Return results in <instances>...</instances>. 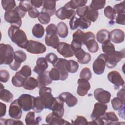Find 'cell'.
Here are the masks:
<instances>
[{"instance_id": "cell-56", "label": "cell", "mask_w": 125, "mask_h": 125, "mask_svg": "<svg viewBox=\"0 0 125 125\" xmlns=\"http://www.w3.org/2000/svg\"><path fill=\"white\" fill-rule=\"evenodd\" d=\"M45 58L48 62L51 63L53 65L56 63L58 60L57 56L54 53H49L47 54L46 55Z\"/></svg>"}, {"instance_id": "cell-28", "label": "cell", "mask_w": 125, "mask_h": 125, "mask_svg": "<svg viewBox=\"0 0 125 125\" xmlns=\"http://www.w3.org/2000/svg\"><path fill=\"white\" fill-rule=\"evenodd\" d=\"M37 80L39 83L38 87L39 88L49 85L52 82V80L49 76V71H45L43 73L38 75Z\"/></svg>"}, {"instance_id": "cell-9", "label": "cell", "mask_w": 125, "mask_h": 125, "mask_svg": "<svg viewBox=\"0 0 125 125\" xmlns=\"http://www.w3.org/2000/svg\"><path fill=\"white\" fill-rule=\"evenodd\" d=\"M35 97L27 94L21 95L17 99L19 104L24 111L33 109Z\"/></svg>"}, {"instance_id": "cell-53", "label": "cell", "mask_w": 125, "mask_h": 125, "mask_svg": "<svg viewBox=\"0 0 125 125\" xmlns=\"http://www.w3.org/2000/svg\"><path fill=\"white\" fill-rule=\"evenodd\" d=\"M46 35L52 36L57 35V27L53 23L49 24L46 28Z\"/></svg>"}, {"instance_id": "cell-32", "label": "cell", "mask_w": 125, "mask_h": 125, "mask_svg": "<svg viewBox=\"0 0 125 125\" xmlns=\"http://www.w3.org/2000/svg\"><path fill=\"white\" fill-rule=\"evenodd\" d=\"M45 42L46 45L56 49L60 43L59 39L57 35L48 36L46 35L45 38Z\"/></svg>"}, {"instance_id": "cell-21", "label": "cell", "mask_w": 125, "mask_h": 125, "mask_svg": "<svg viewBox=\"0 0 125 125\" xmlns=\"http://www.w3.org/2000/svg\"><path fill=\"white\" fill-rule=\"evenodd\" d=\"M78 84L77 94L80 96H84L87 94L88 90L90 89V83L88 81L80 78L78 80Z\"/></svg>"}, {"instance_id": "cell-38", "label": "cell", "mask_w": 125, "mask_h": 125, "mask_svg": "<svg viewBox=\"0 0 125 125\" xmlns=\"http://www.w3.org/2000/svg\"><path fill=\"white\" fill-rule=\"evenodd\" d=\"M45 108L43 103L40 96L35 97L33 104V110L36 113L42 112Z\"/></svg>"}, {"instance_id": "cell-13", "label": "cell", "mask_w": 125, "mask_h": 125, "mask_svg": "<svg viewBox=\"0 0 125 125\" xmlns=\"http://www.w3.org/2000/svg\"><path fill=\"white\" fill-rule=\"evenodd\" d=\"M94 96L99 103L106 104L109 103L110 100L111 94L106 90L101 88H98L94 90Z\"/></svg>"}, {"instance_id": "cell-27", "label": "cell", "mask_w": 125, "mask_h": 125, "mask_svg": "<svg viewBox=\"0 0 125 125\" xmlns=\"http://www.w3.org/2000/svg\"><path fill=\"white\" fill-rule=\"evenodd\" d=\"M56 1L55 0H43V8L41 12H46L50 16H53L56 13Z\"/></svg>"}, {"instance_id": "cell-61", "label": "cell", "mask_w": 125, "mask_h": 125, "mask_svg": "<svg viewBox=\"0 0 125 125\" xmlns=\"http://www.w3.org/2000/svg\"><path fill=\"white\" fill-rule=\"evenodd\" d=\"M31 3L33 7L34 8H39L43 5V1L42 0H31Z\"/></svg>"}, {"instance_id": "cell-25", "label": "cell", "mask_w": 125, "mask_h": 125, "mask_svg": "<svg viewBox=\"0 0 125 125\" xmlns=\"http://www.w3.org/2000/svg\"><path fill=\"white\" fill-rule=\"evenodd\" d=\"M74 55L77 59L78 62L81 64H87L91 61V56L90 54L82 48L75 52Z\"/></svg>"}, {"instance_id": "cell-15", "label": "cell", "mask_w": 125, "mask_h": 125, "mask_svg": "<svg viewBox=\"0 0 125 125\" xmlns=\"http://www.w3.org/2000/svg\"><path fill=\"white\" fill-rule=\"evenodd\" d=\"M9 115L13 119L19 120L22 116V108L19 104L17 99L12 102L9 106L8 110Z\"/></svg>"}, {"instance_id": "cell-4", "label": "cell", "mask_w": 125, "mask_h": 125, "mask_svg": "<svg viewBox=\"0 0 125 125\" xmlns=\"http://www.w3.org/2000/svg\"><path fill=\"white\" fill-rule=\"evenodd\" d=\"M51 88L43 86L40 88L39 91V96L41 98L45 109L51 110L52 106L55 101V98L51 94Z\"/></svg>"}, {"instance_id": "cell-18", "label": "cell", "mask_w": 125, "mask_h": 125, "mask_svg": "<svg viewBox=\"0 0 125 125\" xmlns=\"http://www.w3.org/2000/svg\"><path fill=\"white\" fill-rule=\"evenodd\" d=\"M76 13L74 10L66 8L64 6L58 9L55 13L57 17L60 20L71 19L72 17L75 16Z\"/></svg>"}, {"instance_id": "cell-54", "label": "cell", "mask_w": 125, "mask_h": 125, "mask_svg": "<svg viewBox=\"0 0 125 125\" xmlns=\"http://www.w3.org/2000/svg\"><path fill=\"white\" fill-rule=\"evenodd\" d=\"M113 8L114 9L116 14L124 13L125 10V1L123 0V1L120 2L119 3L115 5Z\"/></svg>"}, {"instance_id": "cell-41", "label": "cell", "mask_w": 125, "mask_h": 125, "mask_svg": "<svg viewBox=\"0 0 125 125\" xmlns=\"http://www.w3.org/2000/svg\"><path fill=\"white\" fill-rule=\"evenodd\" d=\"M66 68L68 72L74 73L77 71L79 68V64L74 60H67L66 63Z\"/></svg>"}, {"instance_id": "cell-47", "label": "cell", "mask_w": 125, "mask_h": 125, "mask_svg": "<svg viewBox=\"0 0 125 125\" xmlns=\"http://www.w3.org/2000/svg\"><path fill=\"white\" fill-rule=\"evenodd\" d=\"M39 22L43 24H48L50 20V16L46 12H41L38 17Z\"/></svg>"}, {"instance_id": "cell-22", "label": "cell", "mask_w": 125, "mask_h": 125, "mask_svg": "<svg viewBox=\"0 0 125 125\" xmlns=\"http://www.w3.org/2000/svg\"><path fill=\"white\" fill-rule=\"evenodd\" d=\"M45 121L49 125H64L70 124V123L62 119V117H59L55 115L52 112L49 113L45 118Z\"/></svg>"}, {"instance_id": "cell-46", "label": "cell", "mask_w": 125, "mask_h": 125, "mask_svg": "<svg viewBox=\"0 0 125 125\" xmlns=\"http://www.w3.org/2000/svg\"><path fill=\"white\" fill-rule=\"evenodd\" d=\"M104 12L105 16L111 20H114L116 15L114 9L110 6H107L104 8Z\"/></svg>"}, {"instance_id": "cell-48", "label": "cell", "mask_w": 125, "mask_h": 125, "mask_svg": "<svg viewBox=\"0 0 125 125\" xmlns=\"http://www.w3.org/2000/svg\"><path fill=\"white\" fill-rule=\"evenodd\" d=\"M102 50L104 54H107L115 50L114 45L110 42V41L102 43Z\"/></svg>"}, {"instance_id": "cell-12", "label": "cell", "mask_w": 125, "mask_h": 125, "mask_svg": "<svg viewBox=\"0 0 125 125\" xmlns=\"http://www.w3.org/2000/svg\"><path fill=\"white\" fill-rule=\"evenodd\" d=\"M108 81L114 85V88L118 89L124 85L125 82L120 73L117 71H112L107 75Z\"/></svg>"}, {"instance_id": "cell-11", "label": "cell", "mask_w": 125, "mask_h": 125, "mask_svg": "<svg viewBox=\"0 0 125 125\" xmlns=\"http://www.w3.org/2000/svg\"><path fill=\"white\" fill-rule=\"evenodd\" d=\"M84 34V33L80 29H78L73 34V40L70 45L74 53L76 51L81 49L82 45L83 44Z\"/></svg>"}, {"instance_id": "cell-31", "label": "cell", "mask_w": 125, "mask_h": 125, "mask_svg": "<svg viewBox=\"0 0 125 125\" xmlns=\"http://www.w3.org/2000/svg\"><path fill=\"white\" fill-rule=\"evenodd\" d=\"M87 2V0H72L66 3L64 6L68 9L75 10L78 7L85 6Z\"/></svg>"}, {"instance_id": "cell-24", "label": "cell", "mask_w": 125, "mask_h": 125, "mask_svg": "<svg viewBox=\"0 0 125 125\" xmlns=\"http://www.w3.org/2000/svg\"><path fill=\"white\" fill-rule=\"evenodd\" d=\"M100 118L102 121L103 125L118 124L119 122V119L117 115L112 111L105 112Z\"/></svg>"}, {"instance_id": "cell-2", "label": "cell", "mask_w": 125, "mask_h": 125, "mask_svg": "<svg viewBox=\"0 0 125 125\" xmlns=\"http://www.w3.org/2000/svg\"><path fill=\"white\" fill-rule=\"evenodd\" d=\"M25 14L26 12L21 9L18 6L12 10L5 11L4 19L11 25L20 27L22 24L21 19L25 16Z\"/></svg>"}, {"instance_id": "cell-39", "label": "cell", "mask_w": 125, "mask_h": 125, "mask_svg": "<svg viewBox=\"0 0 125 125\" xmlns=\"http://www.w3.org/2000/svg\"><path fill=\"white\" fill-rule=\"evenodd\" d=\"M0 99L6 103H10L13 100V95L9 90L4 88L0 90Z\"/></svg>"}, {"instance_id": "cell-40", "label": "cell", "mask_w": 125, "mask_h": 125, "mask_svg": "<svg viewBox=\"0 0 125 125\" xmlns=\"http://www.w3.org/2000/svg\"><path fill=\"white\" fill-rule=\"evenodd\" d=\"M26 54L22 50H17L14 53V60L13 62L21 65V63L26 59Z\"/></svg>"}, {"instance_id": "cell-52", "label": "cell", "mask_w": 125, "mask_h": 125, "mask_svg": "<svg viewBox=\"0 0 125 125\" xmlns=\"http://www.w3.org/2000/svg\"><path fill=\"white\" fill-rule=\"evenodd\" d=\"M18 72L26 78L29 77L32 74V71L30 67L27 65L23 66Z\"/></svg>"}, {"instance_id": "cell-20", "label": "cell", "mask_w": 125, "mask_h": 125, "mask_svg": "<svg viewBox=\"0 0 125 125\" xmlns=\"http://www.w3.org/2000/svg\"><path fill=\"white\" fill-rule=\"evenodd\" d=\"M59 97L64 103L65 102L69 107H73L77 104L78 100L77 98L73 96L70 92H62L60 94Z\"/></svg>"}, {"instance_id": "cell-6", "label": "cell", "mask_w": 125, "mask_h": 125, "mask_svg": "<svg viewBox=\"0 0 125 125\" xmlns=\"http://www.w3.org/2000/svg\"><path fill=\"white\" fill-rule=\"evenodd\" d=\"M83 44L86 45L90 53H96L99 50V45L95 40V36L91 32L84 33Z\"/></svg>"}, {"instance_id": "cell-19", "label": "cell", "mask_w": 125, "mask_h": 125, "mask_svg": "<svg viewBox=\"0 0 125 125\" xmlns=\"http://www.w3.org/2000/svg\"><path fill=\"white\" fill-rule=\"evenodd\" d=\"M52 113L57 117H62L64 113V102L59 98L55 97V101L52 106L51 110Z\"/></svg>"}, {"instance_id": "cell-42", "label": "cell", "mask_w": 125, "mask_h": 125, "mask_svg": "<svg viewBox=\"0 0 125 125\" xmlns=\"http://www.w3.org/2000/svg\"><path fill=\"white\" fill-rule=\"evenodd\" d=\"M1 5L5 11L12 10L16 7V2L14 0H2Z\"/></svg>"}, {"instance_id": "cell-43", "label": "cell", "mask_w": 125, "mask_h": 125, "mask_svg": "<svg viewBox=\"0 0 125 125\" xmlns=\"http://www.w3.org/2000/svg\"><path fill=\"white\" fill-rule=\"evenodd\" d=\"M106 1L104 0H93L91 1L89 6L93 10L98 11L103 9L105 5Z\"/></svg>"}, {"instance_id": "cell-30", "label": "cell", "mask_w": 125, "mask_h": 125, "mask_svg": "<svg viewBox=\"0 0 125 125\" xmlns=\"http://www.w3.org/2000/svg\"><path fill=\"white\" fill-rule=\"evenodd\" d=\"M26 79V78L18 71L12 77L11 82L14 86L17 87H23Z\"/></svg>"}, {"instance_id": "cell-23", "label": "cell", "mask_w": 125, "mask_h": 125, "mask_svg": "<svg viewBox=\"0 0 125 125\" xmlns=\"http://www.w3.org/2000/svg\"><path fill=\"white\" fill-rule=\"evenodd\" d=\"M110 39L115 43H121L125 39V33L120 29H114L110 33Z\"/></svg>"}, {"instance_id": "cell-26", "label": "cell", "mask_w": 125, "mask_h": 125, "mask_svg": "<svg viewBox=\"0 0 125 125\" xmlns=\"http://www.w3.org/2000/svg\"><path fill=\"white\" fill-rule=\"evenodd\" d=\"M47 62L45 58H39L36 61V65L35 66L33 71L38 75L43 73L48 68Z\"/></svg>"}, {"instance_id": "cell-62", "label": "cell", "mask_w": 125, "mask_h": 125, "mask_svg": "<svg viewBox=\"0 0 125 125\" xmlns=\"http://www.w3.org/2000/svg\"><path fill=\"white\" fill-rule=\"evenodd\" d=\"M125 91L124 88H122L120 89L117 93V96L118 97L119 99H120L123 103L125 104Z\"/></svg>"}, {"instance_id": "cell-10", "label": "cell", "mask_w": 125, "mask_h": 125, "mask_svg": "<svg viewBox=\"0 0 125 125\" xmlns=\"http://www.w3.org/2000/svg\"><path fill=\"white\" fill-rule=\"evenodd\" d=\"M26 51L33 54H39L44 53L46 50L45 46L37 41L29 40L26 47Z\"/></svg>"}, {"instance_id": "cell-60", "label": "cell", "mask_w": 125, "mask_h": 125, "mask_svg": "<svg viewBox=\"0 0 125 125\" xmlns=\"http://www.w3.org/2000/svg\"><path fill=\"white\" fill-rule=\"evenodd\" d=\"M28 14L30 18H36L38 17V16L40 14V13H39V11L36 8L33 7L32 9H31L28 12Z\"/></svg>"}, {"instance_id": "cell-55", "label": "cell", "mask_w": 125, "mask_h": 125, "mask_svg": "<svg viewBox=\"0 0 125 125\" xmlns=\"http://www.w3.org/2000/svg\"><path fill=\"white\" fill-rule=\"evenodd\" d=\"M71 124L72 125H87L88 121L87 119L83 116H78L76 119L73 121L71 120Z\"/></svg>"}, {"instance_id": "cell-34", "label": "cell", "mask_w": 125, "mask_h": 125, "mask_svg": "<svg viewBox=\"0 0 125 125\" xmlns=\"http://www.w3.org/2000/svg\"><path fill=\"white\" fill-rule=\"evenodd\" d=\"M98 11L94 10L92 9L89 6H88V8L86 9L83 17H85L91 22H94L97 20L98 17Z\"/></svg>"}, {"instance_id": "cell-7", "label": "cell", "mask_w": 125, "mask_h": 125, "mask_svg": "<svg viewBox=\"0 0 125 125\" xmlns=\"http://www.w3.org/2000/svg\"><path fill=\"white\" fill-rule=\"evenodd\" d=\"M69 24L71 30H75L78 27L82 29H85L88 28L91 25V22L84 17L78 18L74 16L70 20Z\"/></svg>"}, {"instance_id": "cell-5", "label": "cell", "mask_w": 125, "mask_h": 125, "mask_svg": "<svg viewBox=\"0 0 125 125\" xmlns=\"http://www.w3.org/2000/svg\"><path fill=\"white\" fill-rule=\"evenodd\" d=\"M105 54L107 57L106 65L107 68L110 69L115 67L117 63L125 57L124 49L121 51L114 50Z\"/></svg>"}, {"instance_id": "cell-37", "label": "cell", "mask_w": 125, "mask_h": 125, "mask_svg": "<svg viewBox=\"0 0 125 125\" xmlns=\"http://www.w3.org/2000/svg\"><path fill=\"white\" fill-rule=\"evenodd\" d=\"M32 32L34 37L37 38H41L44 34V28L42 25L37 23L33 26Z\"/></svg>"}, {"instance_id": "cell-58", "label": "cell", "mask_w": 125, "mask_h": 125, "mask_svg": "<svg viewBox=\"0 0 125 125\" xmlns=\"http://www.w3.org/2000/svg\"><path fill=\"white\" fill-rule=\"evenodd\" d=\"M116 22L117 24L123 25L125 24V14L122 13L118 14L116 17Z\"/></svg>"}, {"instance_id": "cell-63", "label": "cell", "mask_w": 125, "mask_h": 125, "mask_svg": "<svg viewBox=\"0 0 125 125\" xmlns=\"http://www.w3.org/2000/svg\"><path fill=\"white\" fill-rule=\"evenodd\" d=\"M0 117L2 118L5 115L6 111V106L5 104L2 103V102L0 103Z\"/></svg>"}, {"instance_id": "cell-16", "label": "cell", "mask_w": 125, "mask_h": 125, "mask_svg": "<svg viewBox=\"0 0 125 125\" xmlns=\"http://www.w3.org/2000/svg\"><path fill=\"white\" fill-rule=\"evenodd\" d=\"M67 60L65 59L59 58L53 65L54 67L56 68L60 73V80L64 81L68 76V72L66 68V63Z\"/></svg>"}, {"instance_id": "cell-59", "label": "cell", "mask_w": 125, "mask_h": 125, "mask_svg": "<svg viewBox=\"0 0 125 125\" xmlns=\"http://www.w3.org/2000/svg\"><path fill=\"white\" fill-rule=\"evenodd\" d=\"M88 8V6L85 5L83 7H80L77 8L76 13L79 16V17H83L84 15V13Z\"/></svg>"}, {"instance_id": "cell-8", "label": "cell", "mask_w": 125, "mask_h": 125, "mask_svg": "<svg viewBox=\"0 0 125 125\" xmlns=\"http://www.w3.org/2000/svg\"><path fill=\"white\" fill-rule=\"evenodd\" d=\"M107 61V57L105 54H101L94 61L92 64V68L94 72L97 75L103 74L104 71Z\"/></svg>"}, {"instance_id": "cell-14", "label": "cell", "mask_w": 125, "mask_h": 125, "mask_svg": "<svg viewBox=\"0 0 125 125\" xmlns=\"http://www.w3.org/2000/svg\"><path fill=\"white\" fill-rule=\"evenodd\" d=\"M107 105L105 104L96 103L94 106L93 110L90 115L92 120H95L102 117L106 112Z\"/></svg>"}, {"instance_id": "cell-51", "label": "cell", "mask_w": 125, "mask_h": 125, "mask_svg": "<svg viewBox=\"0 0 125 125\" xmlns=\"http://www.w3.org/2000/svg\"><path fill=\"white\" fill-rule=\"evenodd\" d=\"M11 119H0V124L5 125H23V123L19 120H16Z\"/></svg>"}, {"instance_id": "cell-3", "label": "cell", "mask_w": 125, "mask_h": 125, "mask_svg": "<svg viewBox=\"0 0 125 125\" xmlns=\"http://www.w3.org/2000/svg\"><path fill=\"white\" fill-rule=\"evenodd\" d=\"M14 49L10 44L0 43V65L10 64L14 57Z\"/></svg>"}, {"instance_id": "cell-29", "label": "cell", "mask_w": 125, "mask_h": 125, "mask_svg": "<svg viewBox=\"0 0 125 125\" xmlns=\"http://www.w3.org/2000/svg\"><path fill=\"white\" fill-rule=\"evenodd\" d=\"M96 39L97 41L100 43L110 41V33L107 29H101L97 33Z\"/></svg>"}, {"instance_id": "cell-35", "label": "cell", "mask_w": 125, "mask_h": 125, "mask_svg": "<svg viewBox=\"0 0 125 125\" xmlns=\"http://www.w3.org/2000/svg\"><path fill=\"white\" fill-rule=\"evenodd\" d=\"M57 34L62 38H66L68 34V30L67 25L63 22H59L57 25Z\"/></svg>"}, {"instance_id": "cell-1", "label": "cell", "mask_w": 125, "mask_h": 125, "mask_svg": "<svg viewBox=\"0 0 125 125\" xmlns=\"http://www.w3.org/2000/svg\"><path fill=\"white\" fill-rule=\"evenodd\" d=\"M8 35L11 41L19 47L25 49L27 45V40L25 33L19 27L11 25L8 30Z\"/></svg>"}, {"instance_id": "cell-33", "label": "cell", "mask_w": 125, "mask_h": 125, "mask_svg": "<svg viewBox=\"0 0 125 125\" xmlns=\"http://www.w3.org/2000/svg\"><path fill=\"white\" fill-rule=\"evenodd\" d=\"M38 85L39 83L37 80L33 77H29L25 80L23 87L25 89L31 90L38 87Z\"/></svg>"}, {"instance_id": "cell-57", "label": "cell", "mask_w": 125, "mask_h": 125, "mask_svg": "<svg viewBox=\"0 0 125 125\" xmlns=\"http://www.w3.org/2000/svg\"><path fill=\"white\" fill-rule=\"evenodd\" d=\"M9 73L6 70H1L0 71V81L1 82L6 83L9 79Z\"/></svg>"}, {"instance_id": "cell-45", "label": "cell", "mask_w": 125, "mask_h": 125, "mask_svg": "<svg viewBox=\"0 0 125 125\" xmlns=\"http://www.w3.org/2000/svg\"><path fill=\"white\" fill-rule=\"evenodd\" d=\"M19 7L21 9L25 12H28L30 10L33 8L32 5L30 0H21L20 1Z\"/></svg>"}, {"instance_id": "cell-50", "label": "cell", "mask_w": 125, "mask_h": 125, "mask_svg": "<svg viewBox=\"0 0 125 125\" xmlns=\"http://www.w3.org/2000/svg\"><path fill=\"white\" fill-rule=\"evenodd\" d=\"M49 76L53 81H58L60 80V73L59 70L55 67H53L49 71Z\"/></svg>"}, {"instance_id": "cell-44", "label": "cell", "mask_w": 125, "mask_h": 125, "mask_svg": "<svg viewBox=\"0 0 125 125\" xmlns=\"http://www.w3.org/2000/svg\"><path fill=\"white\" fill-rule=\"evenodd\" d=\"M112 107L114 110H118L125 106V104L118 97H115L111 100Z\"/></svg>"}, {"instance_id": "cell-49", "label": "cell", "mask_w": 125, "mask_h": 125, "mask_svg": "<svg viewBox=\"0 0 125 125\" xmlns=\"http://www.w3.org/2000/svg\"><path fill=\"white\" fill-rule=\"evenodd\" d=\"M91 77L92 74L89 68L85 67L81 70L80 73V78L81 79H83L88 81L91 78Z\"/></svg>"}, {"instance_id": "cell-36", "label": "cell", "mask_w": 125, "mask_h": 125, "mask_svg": "<svg viewBox=\"0 0 125 125\" xmlns=\"http://www.w3.org/2000/svg\"><path fill=\"white\" fill-rule=\"evenodd\" d=\"M41 120V118L40 117L35 119V113L33 111L29 112L26 115L25 121V124L27 125H39V122Z\"/></svg>"}, {"instance_id": "cell-17", "label": "cell", "mask_w": 125, "mask_h": 125, "mask_svg": "<svg viewBox=\"0 0 125 125\" xmlns=\"http://www.w3.org/2000/svg\"><path fill=\"white\" fill-rule=\"evenodd\" d=\"M56 49L57 52L64 58H70L74 55V52L71 45L66 42H60Z\"/></svg>"}]
</instances>
